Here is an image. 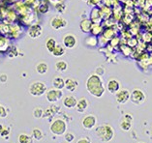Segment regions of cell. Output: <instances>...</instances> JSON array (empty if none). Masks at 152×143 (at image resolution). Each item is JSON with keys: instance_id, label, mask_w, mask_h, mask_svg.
Segmentation results:
<instances>
[{"instance_id": "4dcf8cb0", "label": "cell", "mask_w": 152, "mask_h": 143, "mask_svg": "<svg viewBox=\"0 0 152 143\" xmlns=\"http://www.w3.org/2000/svg\"><path fill=\"white\" fill-rule=\"evenodd\" d=\"M102 1H103V0H88L87 4L89 5V6H91L92 8H93V7H97Z\"/></svg>"}, {"instance_id": "5b68a950", "label": "cell", "mask_w": 152, "mask_h": 143, "mask_svg": "<svg viewBox=\"0 0 152 143\" xmlns=\"http://www.w3.org/2000/svg\"><path fill=\"white\" fill-rule=\"evenodd\" d=\"M146 96L144 92L140 88H135L132 92H130V101L136 105H140L145 102Z\"/></svg>"}, {"instance_id": "d6a6232c", "label": "cell", "mask_w": 152, "mask_h": 143, "mask_svg": "<svg viewBox=\"0 0 152 143\" xmlns=\"http://www.w3.org/2000/svg\"><path fill=\"white\" fill-rule=\"evenodd\" d=\"M94 74H96V75H99V76H102V75H105V69H104L103 67H98V68H96Z\"/></svg>"}, {"instance_id": "52a82bcc", "label": "cell", "mask_w": 152, "mask_h": 143, "mask_svg": "<svg viewBox=\"0 0 152 143\" xmlns=\"http://www.w3.org/2000/svg\"><path fill=\"white\" fill-rule=\"evenodd\" d=\"M63 97V93L61 90H58V89H55V88H51V89L48 90L46 92V98L48 102H57L60 99Z\"/></svg>"}, {"instance_id": "ba28073f", "label": "cell", "mask_w": 152, "mask_h": 143, "mask_svg": "<svg viewBox=\"0 0 152 143\" xmlns=\"http://www.w3.org/2000/svg\"><path fill=\"white\" fill-rule=\"evenodd\" d=\"M114 95H115L116 102L120 105H125L127 104L128 101H130V91L128 89H125V88L123 89L120 88Z\"/></svg>"}, {"instance_id": "4fadbf2b", "label": "cell", "mask_w": 152, "mask_h": 143, "mask_svg": "<svg viewBox=\"0 0 152 143\" xmlns=\"http://www.w3.org/2000/svg\"><path fill=\"white\" fill-rule=\"evenodd\" d=\"M43 30H42V26L40 24H33L29 27L28 30V35L29 37L32 39H37L39 38L41 35H42Z\"/></svg>"}, {"instance_id": "8d00e7d4", "label": "cell", "mask_w": 152, "mask_h": 143, "mask_svg": "<svg viewBox=\"0 0 152 143\" xmlns=\"http://www.w3.org/2000/svg\"><path fill=\"white\" fill-rule=\"evenodd\" d=\"M83 1H85V2H87V1H88V0H83Z\"/></svg>"}, {"instance_id": "e575fe53", "label": "cell", "mask_w": 152, "mask_h": 143, "mask_svg": "<svg viewBox=\"0 0 152 143\" xmlns=\"http://www.w3.org/2000/svg\"><path fill=\"white\" fill-rule=\"evenodd\" d=\"M7 116V112L5 107H3L2 105H0V118H3V117Z\"/></svg>"}, {"instance_id": "e0dca14e", "label": "cell", "mask_w": 152, "mask_h": 143, "mask_svg": "<svg viewBox=\"0 0 152 143\" xmlns=\"http://www.w3.org/2000/svg\"><path fill=\"white\" fill-rule=\"evenodd\" d=\"M88 107V102L85 98H81L80 100L77 101V105H76V110L80 113H83Z\"/></svg>"}, {"instance_id": "484cf974", "label": "cell", "mask_w": 152, "mask_h": 143, "mask_svg": "<svg viewBox=\"0 0 152 143\" xmlns=\"http://www.w3.org/2000/svg\"><path fill=\"white\" fill-rule=\"evenodd\" d=\"M18 143H33V139L31 136H29L27 134H20L18 135Z\"/></svg>"}, {"instance_id": "7a4b0ae2", "label": "cell", "mask_w": 152, "mask_h": 143, "mask_svg": "<svg viewBox=\"0 0 152 143\" xmlns=\"http://www.w3.org/2000/svg\"><path fill=\"white\" fill-rule=\"evenodd\" d=\"M95 134L97 135V137L103 142H110V140H113L114 136V131L113 127L107 124L96 128Z\"/></svg>"}, {"instance_id": "9a60e30c", "label": "cell", "mask_w": 152, "mask_h": 143, "mask_svg": "<svg viewBox=\"0 0 152 143\" xmlns=\"http://www.w3.org/2000/svg\"><path fill=\"white\" fill-rule=\"evenodd\" d=\"M77 102V100L76 99V97L72 96V95L71 96H66L64 99H63V105L68 109L75 108Z\"/></svg>"}, {"instance_id": "74e56055", "label": "cell", "mask_w": 152, "mask_h": 143, "mask_svg": "<svg viewBox=\"0 0 152 143\" xmlns=\"http://www.w3.org/2000/svg\"><path fill=\"white\" fill-rule=\"evenodd\" d=\"M138 143H144V142H138Z\"/></svg>"}, {"instance_id": "6da1fadb", "label": "cell", "mask_w": 152, "mask_h": 143, "mask_svg": "<svg viewBox=\"0 0 152 143\" xmlns=\"http://www.w3.org/2000/svg\"><path fill=\"white\" fill-rule=\"evenodd\" d=\"M86 90L91 96L95 98H101L105 94L106 88L101 76L92 74L86 80Z\"/></svg>"}, {"instance_id": "f1b7e54d", "label": "cell", "mask_w": 152, "mask_h": 143, "mask_svg": "<svg viewBox=\"0 0 152 143\" xmlns=\"http://www.w3.org/2000/svg\"><path fill=\"white\" fill-rule=\"evenodd\" d=\"M103 36L106 40H110L113 38L114 32H113V30H112V29H107L106 31L103 32Z\"/></svg>"}, {"instance_id": "1f68e13d", "label": "cell", "mask_w": 152, "mask_h": 143, "mask_svg": "<svg viewBox=\"0 0 152 143\" xmlns=\"http://www.w3.org/2000/svg\"><path fill=\"white\" fill-rule=\"evenodd\" d=\"M64 135H65V140L67 141V142H73L74 139H75L74 134H71V133H65Z\"/></svg>"}, {"instance_id": "d590c367", "label": "cell", "mask_w": 152, "mask_h": 143, "mask_svg": "<svg viewBox=\"0 0 152 143\" xmlns=\"http://www.w3.org/2000/svg\"><path fill=\"white\" fill-rule=\"evenodd\" d=\"M7 80H8V76H7V75H5V74L0 75V83L4 84L7 82Z\"/></svg>"}, {"instance_id": "3957f363", "label": "cell", "mask_w": 152, "mask_h": 143, "mask_svg": "<svg viewBox=\"0 0 152 143\" xmlns=\"http://www.w3.org/2000/svg\"><path fill=\"white\" fill-rule=\"evenodd\" d=\"M28 92H29V94L34 97L43 96V95L47 92V86L45 83L41 82V81L32 82L30 84V86H29Z\"/></svg>"}, {"instance_id": "4316f807", "label": "cell", "mask_w": 152, "mask_h": 143, "mask_svg": "<svg viewBox=\"0 0 152 143\" xmlns=\"http://www.w3.org/2000/svg\"><path fill=\"white\" fill-rule=\"evenodd\" d=\"M44 137V134L43 131L39 130V129H34L32 131V138L36 139V140H42Z\"/></svg>"}, {"instance_id": "8fae6325", "label": "cell", "mask_w": 152, "mask_h": 143, "mask_svg": "<svg viewBox=\"0 0 152 143\" xmlns=\"http://www.w3.org/2000/svg\"><path fill=\"white\" fill-rule=\"evenodd\" d=\"M132 123H133V116L131 114H125L123 119L120 122V129L123 131H129L132 128Z\"/></svg>"}, {"instance_id": "5bb4252c", "label": "cell", "mask_w": 152, "mask_h": 143, "mask_svg": "<svg viewBox=\"0 0 152 143\" xmlns=\"http://www.w3.org/2000/svg\"><path fill=\"white\" fill-rule=\"evenodd\" d=\"M120 82L118 81L117 79H114V78H112L110 79L109 81H107V91L110 93V94H115L118 90L120 89Z\"/></svg>"}, {"instance_id": "ac0fdd59", "label": "cell", "mask_w": 152, "mask_h": 143, "mask_svg": "<svg viewBox=\"0 0 152 143\" xmlns=\"http://www.w3.org/2000/svg\"><path fill=\"white\" fill-rule=\"evenodd\" d=\"M77 85H79V82L77 80L74 79V78H67L65 79V87L68 91L70 92H74L76 91V89L77 88Z\"/></svg>"}, {"instance_id": "277c9868", "label": "cell", "mask_w": 152, "mask_h": 143, "mask_svg": "<svg viewBox=\"0 0 152 143\" xmlns=\"http://www.w3.org/2000/svg\"><path fill=\"white\" fill-rule=\"evenodd\" d=\"M50 131L51 134L55 135H62L65 134L66 129H67V125L66 122L62 119H55L50 125Z\"/></svg>"}, {"instance_id": "603a6c76", "label": "cell", "mask_w": 152, "mask_h": 143, "mask_svg": "<svg viewBox=\"0 0 152 143\" xmlns=\"http://www.w3.org/2000/svg\"><path fill=\"white\" fill-rule=\"evenodd\" d=\"M48 70H49V66L45 62H40L39 64H37L36 66V71L40 75H45L47 74Z\"/></svg>"}, {"instance_id": "7402d4cb", "label": "cell", "mask_w": 152, "mask_h": 143, "mask_svg": "<svg viewBox=\"0 0 152 143\" xmlns=\"http://www.w3.org/2000/svg\"><path fill=\"white\" fill-rule=\"evenodd\" d=\"M54 67L57 72L64 73V72H66V70L68 69V64H67V62L64 60H59L55 63Z\"/></svg>"}, {"instance_id": "836d02e7", "label": "cell", "mask_w": 152, "mask_h": 143, "mask_svg": "<svg viewBox=\"0 0 152 143\" xmlns=\"http://www.w3.org/2000/svg\"><path fill=\"white\" fill-rule=\"evenodd\" d=\"M77 143H91L89 137L87 136H83V137H80L79 140H77Z\"/></svg>"}, {"instance_id": "d4e9b609", "label": "cell", "mask_w": 152, "mask_h": 143, "mask_svg": "<svg viewBox=\"0 0 152 143\" xmlns=\"http://www.w3.org/2000/svg\"><path fill=\"white\" fill-rule=\"evenodd\" d=\"M45 45H46V49L50 53L51 51H53V49L55 47V46L57 45V43H56V41H55V39H53V38H49L46 41Z\"/></svg>"}, {"instance_id": "d6986e66", "label": "cell", "mask_w": 152, "mask_h": 143, "mask_svg": "<svg viewBox=\"0 0 152 143\" xmlns=\"http://www.w3.org/2000/svg\"><path fill=\"white\" fill-rule=\"evenodd\" d=\"M65 51H66V49L64 47V46L58 45V44H57L50 53H51V55L54 56V57H61V56H63L65 54Z\"/></svg>"}, {"instance_id": "ffe728a7", "label": "cell", "mask_w": 152, "mask_h": 143, "mask_svg": "<svg viewBox=\"0 0 152 143\" xmlns=\"http://www.w3.org/2000/svg\"><path fill=\"white\" fill-rule=\"evenodd\" d=\"M53 86L55 89L62 90L65 87V79H63L61 76H56L53 80Z\"/></svg>"}, {"instance_id": "7c38bea8", "label": "cell", "mask_w": 152, "mask_h": 143, "mask_svg": "<svg viewBox=\"0 0 152 143\" xmlns=\"http://www.w3.org/2000/svg\"><path fill=\"white\" fill-rule=\"evenodd\" d=\"M89 20L92 21V23H101V21L103 20V17L101 15V11H100L99 8L93 7V8L91 9Z\"/></svg>"}, {"instance_id": "9c48e42d", "label": "cell", "mask_w": 152, "mask_h": 143, "mask_svg": "<svg viewBox=\"0 0 152 143\" xmlns=\"http://www.w3.org/2000/svg\"><path fill=\"white\" fill-rule=\"evenodd\" d=\"M77 38L73 34H66L62 39V45L64 46L65 49H73L74 47L77 46Z\"/></svg>"}, {"instance_id": "cb8c5ba5", "label": "cell", "mask_w": 152, "mask_h": 143, "mask_svg": "<svg viewBox=\"0 0 152 143\" xmlns=\"http://www.w3.org/2000/svg\"><path fill=\"white\" fill-rule=\"evenodd\" d=\"M85 44H86V46H97L99 44V40L96 36L90 35L85 39Z\"/></svg>"}, {"instance_id": "f546056e", "label": "cell", "mask_w": 152, "mask_h": 143, "mask_svg": "<svg viewBox=\"0 0 152 143\" xmlns=\"http://www.w3.org/2000/svg\"><path fill=\"white\" fill-rule=\"evenodd\" d=\"M38 10L40 11L41 14H46V13L49 12L50 8H49V5H48L47 3H42V4L38 7Z\"/></svg>"}, {"instance_id": "83f0119b", "label": "cell", "mask_w": 152, "mask_h": 143, "mask_svg": "<svg viewBox=\"0 0 152 143\" xmlns=\"http://www.w3.org/2000/svg\"><path fill=\"white\" fill-rule=\"evenodd\" d=\"M43 115H44V109L42 107H36L34 110H33V116L37 119L42 118Z\"/></svg>"}, {"instance_id": "2e32d148", "label": "cell", "mask_w": 152, "mask_h": 143, "mask_svg": "<svg viewBox=\"0 0 152 143\" xmlns=\"http://www.w3.org/2000/svg\"><path fill=\"white\" fill-rule=\"evenodd\" d=\"M92 21L89 19H83L81 20L80 23V28L83 33H90L91 27H92Z\"/></svg>"}, {"instance_id": "44dd1931", "label": "cell", "mask_w": 152, "mask_h": 143, "mask_svg": "<svg viewBox=\"0 0 152 143\" xmlns=\"http://www.w3.org/2000/svg\"><path fill=\"white\" fill-rule=\"evenodd\" d=\"M90 33H91V35L96 36V37L99 35H101L103 33V26L101 25V23H93L92 24Z\"/></svg>"}, {"instance_id": "30bf717a", "label": "cell", "mask_w": 152, "mask_h": 143, "mask_svg": "<svg viewBox=\"0 0 152 143\" xmlns=\"http://www.w3.org/2000/svg\"><path fill=\"white\" fill-rule=\"evenodd\" d=\"M96 123H97V119H96V117L94 115L91 114L85 116L83 119V122H81L83 127L85 130H92L96 126Z\"/></svg>"}, {"instance_id": "8992f818", "label": "cell", "mask_w": 152, "mask_h": 143, "mask_svg": "<svg viewBox=\"0 0 152 143\" xmlns=\"http://www.w3.org/2000/svg\"><path fill=\"white\" fill-rule=\"evenodd\" d=\"M67 20H66L62 16H55L50 20V26L54 30H60L67 26Z\"/></svg>"}]
</instances>
